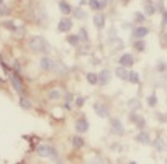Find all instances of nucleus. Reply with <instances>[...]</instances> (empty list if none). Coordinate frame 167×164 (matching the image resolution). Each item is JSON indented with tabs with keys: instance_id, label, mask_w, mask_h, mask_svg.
I'll return each mask as SVG.
<instances>
[{
	"instance_id": "25",
	"label": "nucleus",
	"mask_w": 167,
	"mask_h": 164,
	"mask_svg": "<svg viewBox=\"0 0 167 164\" xmlns=\"http://www.w3.org/2000/svg\"><path fill=\"white\" fill-rule=\"evenodd\" d=\"M87 81L90 84H97V76L92 74V72H89V74H87Z\"/></svg>"
},
{
	"instance_id": "21",
	"label": "nucleus",
	"mask_w": 167,
	"mask_h": 164,
	"mask_svg": "<svg viewBox=\"0 0 167 164\" xmlns=\"http://www.w3.org/2000/svg\"><path fill=\"white\" fill-rule=\"evenodd\" d=\"M74 16H75V18H79V20H84V18H85V16H87V13L84 12V10L77 8V10H75V12H74Z\"/></svg>"
},
{
	"instance_id": "34",
	"label": "nucleus",
	"mask_w": 167,
	"mask_h": 164,
	"mask_svg": "<svg viewBox=\"0 0 167 164\" xmlns=\"http://www.w3.org/2000/svg\"><path fill=\"white\" fill-rule=\"evenodd\" d=\"M136 20H138V22H142V20H144V16L139 15V13H136Z\"/></svg>"
},
{
	"instance_id": "27",
	"label": "nucleus",
	"mask_w": 167,
	"mask_h": 164,
	"mask_svg": "<svg viewBox=\"0 0 167 164\" xmlns=\"http://www.w3.org/2000/svg\"><path fill=\"white\" fill-rule=\"evenodd\" d=\"M156 148H157L159 151H164V141H162L161 138H159L157 141H156Z\"/></svg>"
},
{
	"instance_id": "9",
	"label": "nucleus",
	"mask_w": 167,
	"mask_h": 164,
	"mask_svg": "<svg viewBox=\"0 0 167 164\" xmlns=\"http://www.w3.org/2000/svg\"><path fill=\"white\" fill-rule=\"evenodd\" d=\"M71 28H72V20H69V18H62L61 22H59L57 30H59V31H69Z\"/></svg>"
},
{
	"instance_id": "32",
	"label": "nucleus",
	"mask_w": 167,
	"mask_h": 164,
	"mask_svg": "<svg viewBox=\"0 0 167 164\" xmlns=\"http://www.w3.org/2000/svg\"><path fill=\"white\" fill-rule=\"evenodd\" d=\"M84 102H85V99H84V97H77V107H82Z\"/></svg>"
},
{
	"instance_id": "30",
	"label": "nucleus",
	"mask_w": 167,
	"mask_h": 164,
	"mask_svg": "<svg viewBox=\"0 0 167 164\" xmlns=\"http://www.w3.org/2000/svg\"><path fill=\"white\" fill-rule=\"evenodd\" d=\"M134 46H136V49L142 51V49H144V41H136V43H134Z\"/></svg>"
},
{
	"instance_id": "5",
	"label": "nucleus",
	"mask_w": 167,
	"mask_h": 164,
	"mask_svg": "<svg viewBox=\"0 0 167 164\" xmlns=\"http://www.w3.org/2000/svg\"><path fill=\"white\" fill-rule=\"evenodd\" d=\"M75 130H77L79 133H85V131L89 130V121H87V118H79V120L75 121Z\"/></svg>"
},
{
	"instance_id": "8",
	"label": "nucleus",
	"mask_w": 167,
	"mask_h": 164,
	"mask_svg": "<svg viewBox=\"0 0 167 164\" xmlns=\"http://www.w3.org/2000/svg\"><path fill=\"white\" fill-rule=\"evenodd\" d=\"M10 81H12V84H13V87H15L16 92H20V94L23 92V85H22V81H20L18 76H16V74H12V76H10Z\"/></svg>"
},
{
	"instance_id": "13",
	"label": "nucleus",
	"mask_w": 167,
	"mask_h": 164,
	"mask_svg": "<svg viewBox=\"0 0 167 164\" xmlns=\"http://www.w3.org/2000/svg\"><path fill=\"white\" fill-rule=\"evenodd\" d=\"M59 8H61V12L64 13V15H69V13L72 12V7L69 5V3L66 2V0H62V2L59 3Z\"/></svg>"
},
{
	"instance_id": "12",
	"label": "nucleus",
	"mask_w": 167,
	"mask_h": 164,
	"mask_svg": "<svg viewBox=\"0 0 167 164\" xmlns=\"http://www.w3.org/2000/svg\"><path fill=\"white\" fill-rule=\"evenodd\" d=\"M148 33H149L148 28H144V26H138L136 30H134V38H144Z\"/></svg>"
},
{
	"instance_id": "22",
	"label": "nucleus",
	"mask_w": 167,
	"mask_h": 164,
	"mask_svg": "<svg viewBox=\"0 0 167 164\" xmlns=\"http://www.w3.org/2000/svg\"><path fill=\"white\" fill-rule=\"evenodd\" d=\"M79 40H84V41H87V38H89V34H87V31H85V28H81V31H79Z\"/></svg>"
},
{
	"instance_id": "31",
	"label": "nucleus",
	"mask_w": 167,
	"mask_h": 164,
	"mask_svg": "<svg viewBox=\"0 0 167 164\" xmlns=\"http://www.w3.org/2000/svg\"><path fill=\"white\" fill-rule=\"evenodd\" d=\"M8 8H7V7H0V15H8Z\"/></svg>"
},
{
	"instance_id": "4",
	"label": "nucleus",
	"mask_w": 167,
	"mask_h": 164,
	"mask_svg": "<svg viewBox=\"0 0 167 164\" xmlns=\"http://www.w3.org/2000/svg\"><path fill=\"white\" fill-rule=\"evenodd\" d=\"M93 110H95V113L98 115V117H103V118H107L110 115L108 109H107L103 103H95V105H93Z\"/></svg>"
},
{
	"instance_id": "29",
	"label": "nucleus",
	"mask_w": 167,
	"mask_h": 164,
	"mask_svg": "<svg viewBox=\"0 0 167 164\" xmlns=\"http://www.w3.org/2000/svg\"><path fill=\"white\" fill-rule=\"evenodd\" d=\"M2 25L5 28H8V30H15V23H13V22H3Z\"/></svg>"
},
{
	"instance_id": "26",
	"label": "nucleus",
	"mask_w": 167,
	"mask_h": 164,
	"mask_svg": "<svg viewBox=\"0 0 167 164\" xmlns=\"http://www.w3.org/2000/svg\"><path fill=\"white\" fill-rule=\"evenodd\" d=\"M148 103H149L151 107H154L156 103H157V97H156V95H151V97L148 99Z\"/></svg>"
},
{
	"instance_id": "35",
	"label": "nucleus",
	"mask_w": 167,
	"mask_h": 164,
	"mask_svg": "<svg viewBox=\"0 0 167 164\" xmlns=\"http://www.w3.org/2000/svg\"><path fill=\"white\" fill-rule=\"evenodd\" d=\"M0 3H2V0H0Z\"/></svg>"
},
{
	"instance_id": "20",
	"label": "nucleus",
	"mask_w": 167,
	"mask_h": 164,
	"mask_svg": "<svg viewBox=\"0 0 167 164\" xmlns=\"http://www.w3.org/2000/svg\"><path fill=\"white\" fill-rule=\"evenodd\" d=\"M20 107H23L25 110H30V109H31L30 100H28V99H23V97H22V99H20Z\"/></svg>"
},
{
	"instance_id": "23",
	"label": "nucleus",
	"mask_w": 167,
	"mask_h": 164,
	"mask_svg": "<svg viewBox=\"0 0 167 164\" xmlns=\"http://www.w3.org/2000/svg\"><path fill=\"white\" fill-rule=\"evenodd\" d=\"M154 12H156L154 5H151V3L148 2V5H146V15H154Z\"/></svg>"
},
{
	"instance_id": "17",
	"label": "nucleus",
	"mask_w": 167,
	"mask_h": 164,
	"mask_svg": "<svg viewBox=\"0 0 167 164\" xmlns=\"http://www.w3.org/2000/svg\"><path fill=\"white\" fill-rule=\"evenodd\" d=\"M84 143H85V141H84L81 136H74V138H72V145H74V148H82Z\"/></svg>"
},
{
	"instance_id": "28",
	"label": "nucleus",
	"mask_w": 167,
	"mask_h": 164,
	"mask_svg": "<svg viewBox=\"0 0 167 164\" xmlns=\"http://www.w3.org/2000/svg\"><path fill=\"white\" fill-rule=\"evenodd\" d=\"M134 121H136V125H138V128H144V123H146V121H144V118H141V117H138V118H136V120H134Z\"/></svg>"
},
{
	"instance_id": "2",
	"label": "nucleus",
	"mask_w": 167,
	"mask_h": 164,
	"mask_svg": "<svg viewBox=\"0 0 167 164\" xmlns=\"http://www.w3.org/2000/svg\"><path fill=\"white\" fill-rule=\"evenodd\" d=\"M38 154H40L41 158H49V159H54V161H59L57 151H56L54 146H51V145H41V146H38Z\"/></svg>"
},
{
	"instance_id": "19",
	"label": "nucleus",
	"mask_w": 167,
	"mask_h": 164,
	"mask_svg": "<svg viewBox=\"0 0 167 164\" xmlns=\"http://www.w3.org/2000/svg\"><path fill=\"white\" fill-rule=\"evenodd\" d=\"M48 97H49V99H53V100L59 99V97H61V90H59V89H53L49 94H48Z\"/></svg>"
},
{
	"instance_id": "6",
	"label": "nucleus",
	"mask_w": 167,
	"mask_h": 164,
	"mask_svg": "<svg viewBox=\"0 0 167 164\" xmlns=\"http://www.w3.org/2000/svg\"><path fill=\"white\" fill-rule=\"evenodd\" d=\"M111 130L115 131L116 135H125V128H123V123H121L118 118H115L113 121H111Z\"/></svg>"
},
{
	"instance_id": "14",
	"label": "nucleus",
	"mask_w": 167,
	"mask_h": 164,
	"mask_svg": "<svg viewBox=\"0 0 167 164\" xmlns=\"http://www.w3.org/2000/svg\"><path fill=\"white\" fill-rule=\"evenodd\" d=\"M115 74H116V77H120V79H128V71H126V67H123V66H120V67L115 71Z\"/></svg>"
},
{
	"instance_id": "3",
	"label": "nucleus",
	"mask_w": 167,
	"mask_h": 164,
	"mask_svg": "<svg viewBox=\"0 0 167 164\" xmlns=\"http://www.w3.org/2000/svg\"><path fill=\"white\" fill-rule=\"evenodd\" d=\"M110 79H111V72L108 71V69H103V71L97 76V84H100V85H107V84L110 82Z\"/></svg>"
},
{
	"instance_id": "7",
	"label": "nucleus",
	"mask_w": 167,
	"mask_h": 164,
	"mask_svg": "<svg viewBox=\"0 0 167 164\" xmlns=\"http://www.w3.org/2000/svg\"><path fill=\"white\" fill-rule=\"evenodd\" d=\"M133 62H134V59H133V56H131V54H123L120 58V64L123 66V67H131Z\"/></svg>"
},
{
	"instance_id": "16",
	"label": "nucleus",
	"mask_w": 167,
	"mask_h": 164,
	"mask_svg": "<svg viewBox=\"0 0 167 164\" xmlns=\"http://www.w3.org/2000/svg\"><path fill=\"white\" fill-rule=\"evenodd\" d=\"M79 41H81V40H79L77 34H69V36H67V43H69V44H72V46H77Z\"/></svg>"
},
{
	"instance_id": "10",
	"label": "nucleus",
	"mask_w": 167,
	"mask_h": 164,
	"mask_svg": "<svg viewBox=\"0 0 167 164\" xmlns=\"http://www.w3.org/2000/svg\"><path fill=\"white\" fill-rule=\"evenodd\" d=\"M41 69H43V71H51V69H54L53 59H49V58H43V59H41Z\"/></svg>"
},
{
	"instance_id": "33",
	"label": "nucleus",
	"mask_w": 167,
	"mask_h": 164,
	"mask_svg": "<svg viewBox=\"0 0 167 164\" xmlns=\"http://www.w3.org/2000/svg\"><path fill=\"white\" fill-rule=\"evenodd\" d=\"M136 103H138V100H136V99H133V100L130 102V107H131V109H134V107H136Z\"/></svg>"
},
{
	"instance_id": "15",
	"label": "nucleus",
	"mask_w": 167,
	"mask_h": 164,
	"mask_svg": "<svg viewBox=\"0 0 167 164\" xmlns=\"http://www.w3.org/2000/svg\"><path fill=\"white\" fill-rule=\"evenodd\" d=\"M138 141H139V143H142V145H149V143H151V141H149L148 133H144V131L138 135Z\"/></svg>"
},
{
	"instance_id": "18",
	"label": "nucleus",
	"mask_w": 167,
	"mask_h": 164,
	"mask_svg": "<svg viewBox=\"0 0 167 164\" xmlns=\"http://www.w3.org/2000/svg\"><path fill=\"white\" fill-rule=\"evenodd\" d=\"M128 79L133 84H139V74L138 72H128Z\"/></svg>"
},
{
	"instance_id": "11",
	"label": "nucleus",
	"mask_w": 167,
	"mask_h": 164,
	"mask_svg": "<svg viewBox=\"0 0 167 164\" xmlns=\"http://www.w3.org/2000/svg\"><path fill=\"white\" fill-rule=\"evenodd\" d=\"M93 23H95L97 28H103L105 26V16H103L102 13H97V15L93 16Z\"/></svg>"
},
{
	"instance_id": "1",
	"label": "nucleus",
	"mask_w": 167,
	"mask_h": 164,
	"mask_svg": "<svg viewBox=\"0 0 167 164\" xmlns=\"http://www.w3.org/2000/svg\"><path fill=\"white\" fill-rule=\"evenodd\" d=\"M30 49L34 53H46L48 51V43L41 36H34L30 40Z\"/></svg>"
},
{
	"instance_id": "24",
	"label": "nucleus",
	"mask_w": 167,
	"mask_h": 164,
	"mask_svg": "<svg viewBox=\"0 0 167 164\" xmlns=\"http://www.w3.org/2000/svg\"><path fill=\"white\" fill-rule=\"evenodd\" d=\"M90 8H93V10H100V2L98 0H90Z\"/></svg>"
}]
</instances>
